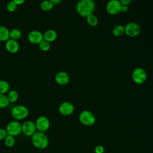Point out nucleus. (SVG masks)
I'll return each instance as SVG.
<instances>
[{
  "label": "nucleus",
  "instance_id": "1",
  "mask_svg": "<svg viewBox=\"0 0 153 153\" xmlns=\"http://www.w3.org/2000/svg\"><path fill=\"white\" fill-rule=\"evenodd\" d=\"M95 8L96 4L93 0H79L76 4L77 13L85 18L93 13Z\"/></svg>",
  "mask_w": 153,
  "mask_h": 153
},
{
  "label": "nucleus",
  "instance_id": "2",
  "mask_svg": "<svg viewBox=\"0 0 153 153\" xmlns=\"http://www.w3.org/2000/svg\"><path fill=\"white\" fill-rule=\"evenodd\" d=\"M31 142L35 148L39 149H44L47 148L49 140L45 133L37 131L31 137Z\"/></svg>",
  "mask_w": 153,
  "mask_h": 153
},
{
  "label": "nucleus",
  "instance_id": "3",
  "mask_svg": "<svg viewBox=\"0 0 153 153\" xmlns=\"http://www.w3.org/2000/svg\"><path fill=\"white\" fill-rule=\"evenodd\" d=\"M29 109L23 105H17L13 106L11 110V115L14 120L20 121L27 117Z\"/></svg>",
  "mask_w": 153,
  "mask_h": 153
},
{
  "label": "nucleus",
  "instance_id": "4",
  "mask_svg": "<svg viewBox=\"0 0 153 153\" xmlns=\"http://www.w3.org/2000/svg\"><path fill=\"white\" fill-rule=\"evenodd\" d=\"M79 121L84 126H91L96 123L95 115L90 111H82L79 116Z\"/></svg>",
  "mask_w": 153,
  "mask_h": 153
},
{
  "label": "nucleus",
  "instance_id": "5",
  "mask_svg": "<svg viewBox=\"0 0 153 153\" xmlns=\"http://www.w3.org/2000/svg\"><path fill=\"white\" fill-rule=\"evenodd\" d=\"M133 81L137 84H143L147 79V74L145 69L142 68H135L131 74Z\"/></svg>",
  "mask_w": 153,
  "mask_h": 153
},
{
  "label": "nucleus",
  "instance_id": "6",
  "mask_svg": "<svg viewBox=\"0 0 153 153\" xmlns=\"http://www.w3.org/2000/svg\"><path fill=\"white\" fill-rule=\"evenodd\" d=\"M5 130L8 135H11L14 137L17 136L22 132V124L19 122V121H11L7 124Z\"/></svg>",
  "mask_w": 153,
  "mask_h": 153
},
{
  "label": "nucleus",
  "instance_id": "7",
  "mask_svg": "<svg viewBox=\"0 0 153 153\" xmlns=\"http://www.w3.org/2000/svg\"><path fill=\"white\" fill-rule=\"evenodd\" d=\"M140 31V26L135 22H129L124 26V33L129 37L137 36Z\"/></svg>",
  "mask_w": 153,
  "mask_h": 153
},
{
  "label": "nucleus",
  "instance_id": "8",
  "mask_svg": "<svg viewBox=\"0 0 153 153\" xmlns=\"http://www.w3.org/2000/svg\"><path fill=\"white\" fill-rule=\"evenodd\" d=\"M36 128L38 131H47L50 127V122L48 118L45 116H40L36 118L35 122Z\"/></svg>",
  "mask_w": 153,
  "mask_h": 153
},
{
  "label": "nucleus",
  "instance_id": "9",
  "mask_svg": "<svg viewBox=\"0 0 153 153\" xmlns=\"http://www.w3.org/2000/svg\"><path fill=\"white\" fill-rule=\"evenodd\" d=\"M22 131L25 136L32 137L37 131L35 122L30 120L25 121L22 124Z\"/></svg>",
  "mask_w": 153,
  "mask_h": 153
},
{
  "label": "nucleus",
  "instance_id": "10",
  "mask_svg": "<svg viewBox=\"0 0 153 153\" xmlns=\"http://www.w3.org/2000/svg\"><path fill=\"white\" fill-rule=\"evenodd\" d=\"M121 5L119 0H109L106 5V10L111 15H116L121 12Z\"/></svg>",
  "mask_w": 153,
  "mask_h": 153
},
{
  "label": "nucleus",
  "instance_id": "11",
  "mask_svg": "<svg viewBox=\"0 0 153 153\" xmlns=\"http://www.w3.org/2000/svg\"><path fill=\"white\" fill-rule=\"evenodd\" d=\"M59 111L63 116H69L74 111V106L69 102H63L59 105Z\"/></svg>",
  "mask_w": 153,
  "mask_h": 153
},
{
  "label": "nucleus",
  "instance_id": "12",
  "mask_svg": "<svg viewBox=\"0 0 153 153\" xmlns=\"http://www.w3.org/2000/svg\"><path fill=\"white\" fill-rule=\"evenodd\" d=\"M27 39L28 41L33 44H39L44 40L43 33L39 30H32L29 33Z\"/></svg>",
  "mask_w": 153,
  "mask_h": 153
},
{
  "label": "nucleus",
  "instance_id": "13",
  "mask_svg": "<svg viewBox=\"0 0 153 153\" xmlns=\"http://www.w3.org/2000/svg\"><path fill=\"white\" fill-rule=\"evenodd\" d=\"M5 47L6 50L11 54L17 53L20 49V44L18 41L10 38L5 42Z\"/></svg>",
  "mask_w": 153,
  "mask_h": 153
},
{
  "label": "nucleus",
  "instance_id": "14",
  "mask_svg": "<svg viewBox=\"0 0 153 153\" xmlns=\"http://www.w3.org/2000/svg\"><path fill=\"white\" fill-rule=\"evenodd\" d=\"M55 81L59 85H65L69 82V76L66 72L60 71L56 74Z\"/></svg>",
  "mask_w": 153,
  "mask_h": 153
},
{
  "label": "nucleus",
  "instance_id": "15",
  "mask_svg": "<svg viewBox=\"0 0 153 153\" xmlns=\"http://www.w3.org/2000/svg\"><path fill=\"white\" fill-rule=\"evenodd\" d=\"M57 37V33L56 30L53 29H48L45 31L43 33L44 40L51 43L54 41Z\"/></svg>",
  "mask_w": 153,
  "mask_h": 153
},
{
  "label": "nucleus",
  "instance_id": "16",
  "mask_svg": "<svg viewBox=\"0 0 153 153\" xmlns=\"http://www.w3.org/2000/svg\"><path fill=\"white\" fill-rule=\"evenodd\" d=\"M10 39V30L4 26H0V41L6 42Z\"/></svg>",
  "mask_w": 153,
  "mask_h": 153
},
{
  "label": "nucleus",
  "instance_id": "17",
  "mask_svg": "<svg viewBox=\"0 0 153 153\" xmlns=\"http://www.w3.org/2000/svg\"><path fill=\"white\" fill-rule=\"evenodd\" d=\"M54 4L49 0H44L41 2L40 8L44 11H49L53 8Z\"/></svg>",
  "mask_w": 153,
  "mask_h": 153
},
{
  "label": "nucleus",
  "instance_id": "18",
  "mask_svg": "<svg viewBox=\"0 0 153 153\" xmlns=\"http://www.w3.org/2000/svg\"><path fill=\"white\" fill-rule=\"evenodd\" d=\"M7 96L8 99L10 102L14 103L18 100L19 95L18 92L16 90H11L7 93Z\"/></svg>",
  "mask_w": 153,
  "mask_h": 153
},
{
  "label": "nucleus",
  "instance_id": "19",
  "mask_svg": "<svg viewBox=\"0 0 153 153\" xmlns=\"http://www.w3.org/2000/svg\"><path fill=\"white\" fill-rule=\"evenodd\" d=\"M22 33L20 30L17 28L12 29L10 30V38L14 40H19L22 37Z\"/></svg>",
  "mask_w": 153,
  "mask_h": 153
},
{
  "label": "nucleus",
  "instance_id": "20",
  "mask_svg": "<svg viewBox=\"0 0 153 153\" xmlns=\"http://www.w3.org/2000/svg\"><path fill=\"white\" fill-rule=\"evenodd\" d=\"M124 33V26L118 25L115 26L112 29V34L116 36L119 37Z\"/></svg>",
  "mask_w": 153,
  "mask_h": 153
},
{
  "label": "nucleus",
  "instance_id": "21",
  "mask_svg": "<svg viewBox=\"0 0 153 153\" xmlns=\"http://www.w3.org/2000/svg\"><path fill=\"white\" fill-rule=\"evenodd\" d=\"M86 21L88 25L92 27H94L98 24V18L93 13L86 17Z\"/></svg>",
  "mask_w": 153,
  "mask_h": 153
},
{
  "label": "nucleus",
  "instance_id": "22",
  "mask_svg": "<svg viewBox=\"0 0 153 153\" xmlns=\"http://www.w3.org/2000/svg\"><path fill=\"white\" fill-rule=\"evenodd\" d=\"M10 85L5 80H0V94H5L10 91Z\"/></svg>",
  "mask_w": 153,
  "mask_h": 153
},
{
  "label": "nucleus",
  "instance_id": "23",
  "mask_svg": "<svg viewBox=\"0 0 153 153\" xmlns=\"http://www.w3.org/2000/svg\"><path fill=\"white\" fill-rule=\"evenodd\" d=\"M4 142L5 145L7 147L11 148L14 145V144L16 143V139H15L14 136L8 134L4 139Z\"/></svg>",
  "mask_w": 153,
  "mask_h": 153
},
{
  "label": "nucleus",
  "instance_id": "24",
  "mask_svg": "<svg viewBox=\"0 0 153 153\" xmlns=\"http://www.w3.org/2000/svg\"><path fill=\"white\" fill-rule=\"evenodd\" d=\"M10 103L7 95L0 94V109L7 108Z\"/></svg>",
  "mask_w": 153,
  "mask_h": 153
},
{
  "label": "nucleus",
  "instance_id": "25",
  "mask_svg": "<svg viewBox=\"0 0 153 153\" xmlns=\"http://www.w3.org/2000/svg\"><path fill=\"white\" fill-rule=\"evenodd\" d=\"M38 47L39 48V49L42 51H48L50 48H51V44L50 42L45 41V40H42L39 44H38Z\"/></svg>",
  "mask_w": 153,
  "mask_h": 153
},
{
  "label": "nucleus",
  "instance_id": "26",
  "mask_svg": "<svg viewBox=\"0 0 153 153\" xmlns=\"http://www.w3.org/2000/svg\"><path fill=\"white\" fill-rule=\"evenodd\" d=\"M17 8V5L15 4L13 1H9L6 6L7 10L10 13H13L14 12Z\"/></svg>",
  "mask_w": 153,
  "mask_h": 153
},
{
  "label": "nucleus",
  "instance_id": "27",
  "mask_svg": "<svg viewBox=\"0 0 153 153\" xmlns=\"http://www.w3.org/2000/svg\"><path fill=\"white\" fill-rule=\"evenodd\" d=\"M8 135L7 131L5 128H0V140H3Z\"/></svg>",
  "mask_w": 153,
  "mask_h": 153
},
{
  "label": "nucleus",
  "instance_id": "28",
  "mask_svg": "<svg viewBox=\"0 0 153 153\" xmlns=\"http://www.w3.org/2000/svg\"><path fill=\"white\" fill-rule=\"evenodd\" d=\"M104 151V148L102 145H97L94 148L95 153H103Z\"/></svg>",
  "mask_w": 153,
  "mask_h": 153
},
{
  "label": "nucleus",
  "instance_id": "29",
  "mask_svg": "<svg viewBox=\"0 0 153 153\" xmlns=\"http://www.w3.org/2000/svg\"><path fill=\"white\" fill-rule=\"evenodd\" d=\"M121 5H130L133 0H119Z\"/></svg>",
  "mask_w": 153,
  "mask_h": 153
},
{
  "label": "nucleus",
  "instance_id": "30",
  "mask_svg": "<svg viewBox=\"0 0 153 153\" xmlns=\"http://www.w3.org/2000/svg\"><path fill=\"white\" fill-rule=\"evenodd\" d=\"M128 5H122L121 7V12L126 13L128 11Z\"/></svg>",
  "mask_w": 153,
  "mask_h": 153
},
{
  "label": "nucleus",
  "instance_id": "31",
  "mask_svg": "<svg viewBox=\"0 0 153 153\" xmlns=\"http://www.w3.org/2000/svg\"><path fill=\"white\" fill-rule=\"evenodd\" d=\"M11 1H13L17 5H20L23 4L25 1V0H11Z\"/></svg>",
  "mask_w": 153,
  "mask_h": 153
},
{
  "label": "nucleus",
  "instance_id": "32",
  "mask_svg": "<svg viewBox=\"0 0 153 153\" xmlns=\"http://www.w3.org/2000/svg\"><path fill=\"white\" fill-rule=\"evenodd\" d=\"M50 2H51L54 5H57L59 4L62 0H49Z\"/></svg>",
  "mask_w": 153,
  "mask_h": 153
},
{
  "label": "nucleus",
  "instance_id": "33",
  "mask_svg": "<svg viewBox=\"0 0 153 153\" xmlns=\"http://www.w3.org/2000/svg\"><path fill=\"white\" fill-rule=\"evenodd\" d=\"M0 1H1V0H0Z\"/></svg>",
  "mask_w": 153,
  "mask_h": 153
}]
</instances>
